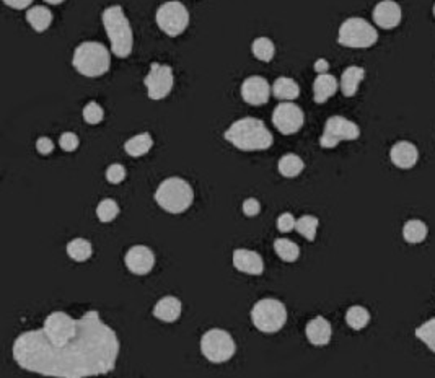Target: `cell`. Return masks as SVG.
I'll use <instances>...</instances> for the list:
<instances>
[{"instance_id": "8fae6325", "label": "cell", "mask_w": 435, "mask_h": 378, "mask_svg": "<svg viewBox=\"0 0 435 378\" xmlns=\"http://www.w3.org/2000/svg\"><path fill=\"white\" fill-rule=\"evenodd\" d=\"M41 329L52 344H62L77 336L80 329V318H72L65 312H52L46 317Z\"/></svg>"}, {"instance_id": "60d3db41", "label": "cell", "mask_w": 435, "mask_h": 378, "mask_svg": "<svg viewBox=\"0 0 435 378\" xmlns=\"http://www.w3.org/2000/svg\"><path fill=\"white\" fill-rule=\"evenodd\" d=\"M7 7L13 8V10H25L33 3V0H3Z\"/></svg>"}, {"instance_id": "ee69618b", "label": "cell", "mask_w": 435, "mask_h": 378, "mask_svg": "<svg viewBox=\"0 0 435 378\" xmlns=\"http://www.w3.org/2000/svg\"><path fill=\"white\" fill-rule=\"evenodd\" d=\"M432 12H434V17H435V3H434V8H432Z\"/></svg>"}, {"instance_id": "83f0119b", "label": "cell", "mask_w": 435, "mask_h": 378, "mask_svg": "<svg viewBox=\"0 0 435 378\" xmlns=\"http://www.w3.org/2000/svg\"><path fill=\"white\" fill-rule=\"evenodd\" d=\"M67 255H69L70 260L77 261V262H84L92 258L93 255V245L85 238H74L67 243Z\"/></svg>"}, {"instance_id": "ffe728a7", "label": "cell", "mask_w": 435, "mask_h": 378, "mask_svg": "<svg viewBox=\"0 0 435 378\" xmlns=\"http://www.w3.org/2000/svg\"><path fill=\"white\" fill-rule=\"evenodd\" d=\"M181 312H183V304H181L178 297L173 295H166L160 299L154 307V317L165 323L176 322L181 317Z\"/></svg>"}, {"instance_id": "4dcf8cb0", "label": "cell", "mask_w": 435, "mask_h": 378, "mask_svg": "<svg viewBox=\"0 0 435 378\" xmlns=\"http://www.w3.org/2000/svg\"><path fill=\"white\" fill-rule=\"evenodd\" d=\"M346 323L356 331H361L370 323L369 310L362 307V305H354L346 312Z\"/></svg>"}, {"instance_id": "484cf974", "label": "cell", "mask_w": 435, "mask_h": 378, "mask_svg": "<svg viewBox=\"0 0 435 378\" xmlns=\"http://www.w3.org/2000/svg\"><path fill=\"white\" fill-rule=\"evenodd\" d=\"M277 170L284 178H297L305 170V162L297 154H285L284 157H280Z\"/></svg>"}, {"instance_id": "d4e9b609", "label": "cell", "mask_w": 435, "mask_h": 378, "mask_svg": "<svg viewBox=\"0 0 435 378\" xmlns=\"http://www.w3.org/2000/svg\"><path fill=\"white\" fill-rule=\"evenodd\" d=\"M26 22L36 33H45L52 23V12L45 6H35L26 10Z\"/></svg>"}, {"instance_id": "1f68e13d", "label": "cell", "mask_w": 435, "mask_h": 378, "mask_svg": "<svg viewBox=\"0 0 435 378\" xmlns=\"http://www.w3.org/2000/svg\"><path fill=\"white\" fill-rule=\"evenodd\" d=\"M318 225L319 220L315 215H302L297 220V225H295V230H297L300 235H302L305 240L313 242L317 238V232H318Z\"/></svg>"}, {"instance_id": "e0dca14e", "label": "cell", "mask_w": 435, "mask_h": 378, "mask_svg": "<svg viewBox=\"0 0 435 378\" xmlns=\"http://www.w3.org/2000/svg\"><path fill=\"white\" fill-rule=\"evenodd\" d=\"M233 267L237 271L245 272L250 276H261L264 272V261H262L261 255L256 251L246 250V248H238L233 251Z\"/></svg>"}, {"instance_id": "e575fe53", "label": "cell", "mask_w": 435, "mask_h": 378, "mask_svg": "<svg viewBox=\"0 0 435 378\" xmlns=\"http://www.w3.org/2000/svg\"><path fill=\"white\" fill-rule=\"evenodd\" d=\"M82 116L84 121L90 124V126H97V124H100L104 119V109L97 102H90L84 107Z\"/></svg>"}, {"instance_id": "8d00e7d4", "label": "cell", "mask_w": 435, "mask_h": 378, "mask_svg": "<svg viewBox=\"0 0 435 378\" xmlns=\"http://www.w3.org/2000/svg\"><path fill=\"white\" fill-rule=\"evenodd\" d=\"M59 145L64 152H75L80 145V139L75 132H64L59 137Z\"/></svg>"}, {"instance_id": "30bf717a", "label": "cell", "mask_w": 435, "mask_h": 378, "mask_svg": "<svg viewBox=\"0 0 435 378\" xmlns=\"http://www.w3.org/2000/svg\"><path fill=\"white\" fill-rule=\"evenodd\" d=\"M361 137V127L351 119L344 116H331L324 123L319 145L323 148H334L339 142L357 141Z\"/></svg>"}, {"instance_id": "4316f807", "label": "cell", "mask_w": 435, "mask_h": 378, "mask_svg": "<svg viewBox=\"0 0 435 378\" xmlns=\"http://www.w3.org/2000/svg\"><path fill=\"white\" fill-rule=\"evenodd\" d=\"M427 233H429L427 225L419 219L408 220V222L403 225V238L408 243H411V245L422 243L425 238H427Z\"/></svg>"}, {"instance_id": "5b68a950", "label": "cell", "mask_w": 435, "mask_h": 378, "mask_svg": "<svg viewBox=\"0 0 435 378\" xmlns=\"http://www.w3.org/2000/svg\"><path fill=\"white\" fill-rule=\"evenodd\" d=\"M154 198L165 212L183 214L194 203V191L186 180L171 176L161 181Z\"/></svg>"}, {"instance_id": "ab89813d", "label": "cell", "mask_w": 435, "mask_h": 378, "mask_svg": "<svg viewBox=\"0 0 435 378\" xmlns=\"http://www.w3.org/2000/svg\"><path fill=\"white\" fill-rule=\"evenodd\" d=\"M36 150L41 155H49L54 152V142L49 137H40L36 141Z\"/></svg>"}, {"instance_id": "7c38bea8", "label": "cell", "mask_w": 435, "mask_h": 378, "mask_svg": "<svg viewBox=\"0 0 435 378\" xmlns=\"http://www.w3.org/2000/svg\"><path fill=\"white\" fill-rule=\"evenodd\" d=\"M143 85L147 88V97L154 102H160L168 97L173 90L175 85V75L173 69L166 64H159V62H154L150 65L149 74L143 79Z\"/></svg>"}, {"instance_id": "3957f363", "label": "cell", "mask_w": 435, "mask_h": 378, "mask_svg": "<svg viewBox=\"0 0 435 378\" xmlns=\"http://www.w3.org/2000/svg\"><path fill=\"white\" fill-rule=\"evenodd\" d=\"M102 23L106 31L113 54L119 59H126L134 49V31L131 22L121 6H111L102 13Z\"/></svg>"}, {"instance_id": "277c9868", "label": "cell", "mask_w": 435, "mask_h": 378, "mask_svg": "<svg viewBox=\"0 0 435 378\" xmlns=\"http://www.w3.org/2000/svg\"><path fill=\"white\" fill-rule=\"evenodd\" d=\"M72 65L84 77L98 79L108 74L109 67H111V54L102 42L85 41L75 47L74 56H72Z\"/></svg>"}, {"instance_id": "f1b7e54d", "label": "cell", "mask_w": 435, "mask_h": 378, "mask_svg": "<svg viewBox=\"0 0 435 378\" xmlns=\"http://www.w3.org/2000/svg\"><path fill=\"white\" fill-rule=\"evenodd\" d=\"M251 52L258 61L271 62L276 56V45H274V41L269 40V38L260 36L253 41Z\"/></svg>"}, {"instance_id": "603a6c76", "label": "cell", "mask_w": 435, "mask_h": 378, "mask_svg": "<svg viewBox=\"0 0 435 378\" xmlns=\"http://www.w3.org/2000/svg\"><path fill=\"white\" fill-rule=\"evenodd\" d=\"M152 147H154V139H152L149 132L137 134V136L131 137L129 141H126V143H124V150H126V154L129 157H132V159H139V157L147 155L152 150Z\"/></svg>"}, {"instance_id": "d6a6232c", "label": "cell", "mask_w": 435, "mask_h": 378, "mask_svg": "<svg viewBox=\"0 0 435 378\" xmlns=\"http://www.w3.org/2000/svg\"><path fill=\"white\" fill-rule=\"evenodd\" d=\"M416 338L422 341L435 354V317L416 328Z\"/></svg>"}, {"instance_id": "6da1fadb", "label": "cell", "mask_w": 435, "mask_h": 378, "mask_svg": "<svg viewBox=\"0 0 435 378\" xmlns=\"http://www.w3.org/2000/svg\"><path fill=\"white\" fill-rule=\"evenodd\" d=\"M121 344L97 310L80 317L77 336L52 344L42 329L25 331L13 341L12 356L23 370L49 378H93L116 368Z\"/></svg>"}, {"instance_id": "8992f818", "label": "cell", "mask_w": 435, "mask_h": 378, "mask_svg": "<svg viewBox=\"0 0 435 378\" xmlns=\"http://www.w3.org/2000/svg\"><path fill=\"white\" fill-rule=\"evenodd\" d=\"M379 41V31L365 18L351 17L342 22L338 31V42L351 49H369Z\"/></svg>"}, {"instance_id": "74e56055", "label": "cell", "mask_w": 435, "mask_h": 378, "mask_svg": "<svg viewBox=\"0 0 435 378\" xmlns=\"http://www.w3.org/2000/svg\"><path fill=\"white\" fill-rule=\"evenodd\" d=\"M295 225H297V220H295V217L290 212L280 214L279 219H277V230L280 233H289L295 230Z\"/></svg>"}, {"instance_id": "7a4b0ae2", "label": "cell", "mask_w": 435, "mask_h": 378, "mask_svg": "<svg viewBox=\"0 0 435 378\" xmlns=\"http://www.w3.org/2000/svg\"><path fill=\"white\" fill-rule=\"evenodd\" d=\"M227 142L243 152L267 150L274 142L266 124L258 118H242L232 124L223 134Z\"/></svg>"}, {"instance_id": "ac0fdd59", "label": "cell", "mask_w": 435, "mask_h": 378, "mask_svg": "<svg viewBox=\"0 0 435 378\" xmlns=\"http://www.w3.org/2000/svg\"><path fill=\"white\" fill-rule=\"evenodd\" d=\"M390 160L395 166L401 170H409L418 164L419 150L413 142L400 141L396 142L390 150Z\"/></svg>"}, {"instance_id": "5bb4252c", "label": "cell", "mask_w": 435, "mask_h": 378, "mask_svg": "<svg viewBox=\"0 0 435 378\" xmlns=\"http://www.w3.org/2000/svg\"><path fill=\"white\" fill-rule=\"evenodd\" d=\"M243 102L251 104V107H261L269 102L272 93V85L264 77L260 75H253L243 80L240 88Z\"/></svg>"}, {"instance_id": "b9f144b4", "label": "cell", "mask_w": 435, "mask_h": 378, "mask_svg": "<svg viewBox=\"0 0 435 378\" xmlns=\"http://www.w3.org/2000/svg\"><path fill=\"white\" fill-rule=\"evenodd\" d=\"M313 69H315V72H317V74H326V72L329 70V62L322 57V59H318L317 62H315Z\"/></svg>"}, {"instance_id": "cb8c5ba5", "label": "cell", "mask_w": 435, "mask_h": 378, "mask_svg": "<svg viewBox=\"0 0 435 378\" xmlns=\"http://www.w3.org/2000/svg\"><path fill=\"white\" fill-rule=\"evenodd\" d=\"M272 95L280 102H294L300 97V87L294 79L279 77L272 84Z\"/></svg>"}, {"instance_id": "7402d4cb", "label": "cell", "mask_w": 435, "mask_h": 378, "mask_svg": "<svg viewBox=\"0 0 435 378\" xmlns=\"http://www.w3.org/2000/svg\"><path fill=\"white\" fill-rule=\"evenodd\" d=\"M365 79V69L358 65H351L342 72L339 90L346 98H352L358 92V85Z\"/></svg>"}, {"instance_id": "7bdbcfd3", "label": "cell", "mask_w": 435, "mask_h": 378, "mask_svg": "<svg viewBox=\"0 0 435 378\" xmlns=\"http://www.w3.org/2000/svg\"><path fill=\"white\" fill-rule=\"evenodd\" d=\"M45 2H47V3H51V6H59V3H62V2H65V0H45Z\"/></svg>"}, {"instance_id": "f546056e", "label": "cell", "mask_w": 435, "mask_h": 378, "mask_svg": "<svg viewBox=\"0 0 435 378\" xmlns=\"http://www.w3.org/2000/svg\"><path fill=\"white\" fill-rule=\"evenodd\" d=\"M274 251L282 261L294 262L300 258V248L295 242L289 238H277L274 242Z\"/></svg>"}, {"instance_id": "d590c367", "label": "cell", "mask_w": 435, "mask_h": 378, "mask_svg": "<svg viewBox=\"0 0 435 378\" xmlns=\"http://www.w3.org/2000/svg\"><path fill=\"white\" fill-rule=\"evenodd\" d=\"M126 180V168L121 164H113L106 170V181L109 184H121Z\"/></svg>"}, {"instance_id": "9c48e42d", "label": "cell", "mask_w": 435, "mask_h": 378, "mask_svg": "<svg viewBox=\"0 0 435 378\" xmlns=\"http://www.w3.org/2000/svg\"><path fill=\"white\" fill-rule=\"evenodd\" d=\"M157 26L165 33L166 36L176 38L188 30L189 26V12L178 0L161 3L155 13Z\"/></svg>"}, {"instance_id": "52a82bcc", "label": "cell", "mask_w": 435, "mask_h": 378, "mask_svg": "<svg viewBox=\"0 0 435 378\" xmlns=\"http://www.w3.org/2000/svg\"><path fill=\"white\" fill-rule=\"evenodd\" d=\"M251 322L261 333H277L287 323V308L280 300L262 299L251 308Z\"/></svg>"}, {"instance_id": "4fadbf2b", "label": "cell", "mask_w": 435, "mask_h": 378, "mask_svg": "<svg viewBox=\"0 0 435 378\" xmlns=\"http://www.w3.org/2000/svg\"><path fill=\"white\" fill-rule=\"evenodd\" d=\"M272 124L284 136L297 134L305 124L303 109L294 102H282L272 111Z\"/></svg>"}, {"instance_id": "836d02e7", "label": "cell", "mask_w": 435, "mask_h": 378, "mask_svg": "<svg viewBox=\"0 0 435 378\" xmlns=\"http://www.w3.org/2000/svg\"><path fill=\"white\" fill-rule=\"evenodd\" d=\"M119 215V205L114 199H103L97 205V217L100 222L109 223Z\"/></svg>"}, {"instance_id": "ba28073f", "label": "cell", "mask_w": 435, "mask_h": 378, "mask_svg": "<svg viewBox=\"0 0 435 378\" xmlns=\"http://www.w3.org/2000/svg\"><path fill=\"white\" fill-rule=\"evenodd\" d=\"M200 352L212 363L228 362L237 352L235 339L226 329H209L200 338Z\"/></svg>"}, {"instance_id": "2e32d148", "label": "cell", "mask_w": 435, "mask_h": 378, "mask_svg": "<svg viewBox=\"0 0 435 378\" xmlns=\"http://www.w3.org/2000/svg\"><path fill=\"white\" fill-rule=\"evenodd\" d=\"M403 20V10L395 0H381L374 8V22L381 30H393Z\"/></svg>"}, {"instance_id": "d6986e66", "label": "cell", "mask_w": 435, "mask_h": 378, "mask_svg": "<svg viewBox=\"0 0 435 378\" xmlns=\"http://www.w3.org/2000/svg\"><path fill=\"white\" fill-rule=\"evenodd\" d=\"M305 334H307V339L313 346H326L333 336L331 323L324 317L310 320L307 326H305Z\"/></svg>"}, {"instance_id": "9a60e30c", "label": "cell", "mask_w": 435, "mask_h": 378, "mask_svg": "<svg viewBox=\"0 0 435 378\" xmlns=\"http://www.w3.org/2000/svg\"><path fill=\"white\" fill-rule=\"evenodd\" d=\"M124 265L132 274L145 276L154 269L155 266V255L149 246L136 245L131 246L124 256Z\"/></svg>"}, {"instance_id": "44dd1931", "label": "cell", "mask_w": 435, "mask_h": 378, "mask_svg": "<svg viewBox=\"0 0 435 378\" xmlns=\"http://www.w3.org/2000/svg\"><path fill=\"white\" fill-rule=\"evenodd\" d=\"M339 90V82L334 75L329 74H318L317 79L313 82V100L315 103L323 104L326 103L329 98L334 97Z\"/></svg>"}, {"instance_id": "f35d334b", "label": "cell", "mask_w": 435, "mask_h": 378, "mask_svg": "<svg viewBox=\"0 0 435 378\" xmlns=\"http://www.w3.org/2000/svg\"><path fill=\"white\" fill-rule=\"evenodd\" d=\"M242 209H243V214H245L246 217H256V215L261 212V204H260V200L255 199V198H248V199L243 200Z\"/></svg>"}]
</instances>
